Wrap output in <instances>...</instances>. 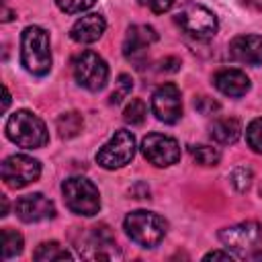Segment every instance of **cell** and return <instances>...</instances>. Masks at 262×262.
<instances>
[{
    "label": "cell",
    "instance_id": "d6a6232c",
    "mask_svg": "<svg viewBox=\"0 0 262 262\" xmlns=\"http://www.w3.org/2000/svg\"><path fill=\"white\" fill-rule=\"evenodd\" d=\"M8 104H10V92H8V88L4 86V100H2V111H6V108H8Z\"/></svg>",
    "mask_w": 262,
    "mask_h": 262
},
{
    "label": "cell",
    "instance_id": "f546056e",
    "mask_svg": "<svg viewBox=\"0 0 262 262\" xmlns=\"http://www.w3.org/2000/svg\"><path fill=\"white\" fill-rule=\"evenodd\" d=\"M180 68V59L178 57H166L160 61V70L162 72H176Z\"/></svg>",
    "mask_w": 262,
    "mask_h": 262
},
{
    "label": "cell",
    "instance_id": "e0dca14e",
    "mask_svg": "<svg viewBox=\"0 0 262 262\" xmlns=\"http://www.w3.org/2000/svg\"><path fill=\"white\" fill-rule=\"evenodd\" d=\"M106 29V20L102 14L98 12H90V14H84L82 18H78L72 29H70V37L72 41L76 43H82V45H88V43H94L102 37Z\"/></svg>",
    "mask_w": 262,
    "mask_h": 262
},
{
    "label": "cell",
    "instance_id": "5b68a950",
    "mask_svg": "<svg viewBox=\"0 0 262 262\" xmlns=\"http://www.w3.org/2000/svg\"><path fill=\"white\" fill-rule=\"evenodd\" d=\"M174 20L186 35H190L194 39H211L219 29L215 12L209 10L207 6L194 4V2L184 4L178 10V14L174 16Z\"/></svg>",
    "mask_w": 262,
    "mask_h": 262
},
{
    "label": "cell",
    "instance_id": "7402d4cb",
    "mask_svg": "<svg viewBox=\"0 0 262 262\" xmlns=\"http://www.w3.org/2000/svg\"><path fill=\"white\" fill-rule=\"evenodd\" d=\"M190 156L199 166H217L221 160V151L213 145H192Z\"/></svg>",
    "mask_w": 262,
    "mask_h": 262
},
{
    "label": "cell",
    "instance_id": "9a60e30c",
    "mask_svg": "<svg viewBox=\"0 0 262 262\" xmlns=\"http://www.w3.org/2000/svg\"><path fill=\"white\" fill-rule=\"evenodd\" d=\"M229 55L233 61L244 66L262 63V37L260 35H237L229 41Z\"/></svg>",
    "mask_w": 262,
    "mask_h": 262
},
{
    "label": "cell",
    "instance_id": "484cf974",
    "mask_svg": "<svg viewBox=\"0 0 262 262\" xmlns=\"http://www.w3.org/2000/svg\"><path fill=\"white\" fill-rule=\"evenodd\" d=\"M246 141L252 147V151L262 154V117L254 119L248 127H246Z\"/></svg>",
    "mask_w": 262,
    "mask_h": 262
},
{
    "label": "cell",
    "instance_id": "3957f363",
    "mask_svg": "<svg viewBox=\"0 0 262 262\" xmlns=\"http://www.w3.org/2000/svg\"><path fill=\"white\" fill-rule=\"evenodd\" d=\"M123 227H125V233L129 235V239L141 248H156L168 231L166 219L162 215H158L154 211H145V209L131 211L125 217Z\"/></svg>",
    "mask_w": 262,
    "mask_h": 262
},
{
    "label": "cell",
    "instance_id": "5bb4252c",
    "mask_svg": "<svg viewBox=\"0 0 262 262\" xmlns=\"http://www.w3.org/2000/svg\"><path fill=\"white\" fill-rule=\"evenodd\" d=\"M14 211L20 221L25 223H39L55 217V205L51 199H47L43 192H33L25 194L16 201Z\"/></svg>",
    "mask_w": 262,
    "mask_h": 262
},
{
    "label": "cell",
    "instance_id": "cb8c5ba5",
    "mask_svg": "<svg viewBox=\"0 0 262 262\" xmlns=\"http://www.w3.org/2000/svg\"><path fill=\"white\" fill-rule=\"evenodd\" d=\"M131 90H133V78L129 74H119V78L115 82V90L111 92L108 102L111 104H119L123 98H127L131 94Z\"/></svg>",
    "mask_w": 262,
    "mask_h": 262
},
{
    "label": "cell",
    "instance_id": "ffe728a7",
    "mask_svg": "<svg viewBox=\"0 0 262 262\" xmlns=\"http://www.w3.org/2000/svg\"><path fill=\"white\" fill-rule=\"evenodd\" d=\"M23 246H25V239L18 231L14 229H2L0 231V254L4 260H10L14 256H18L23 252Z\"/></svg>",
    "mask_w": 262,
    "mask_h": 262
},
{
    "label": "cell",
    "instance_id": "836d02e7",
    "mask_svg": "<svg viewBox=\"0 0 262 262\" xmlns=\"http://www.w3.org/2000/svg\"><path fill=\"white\" fill-rule=\"evenodd\" d=\"M10 18H12V12H10V10H8V6L4 4V8H2V20L6 23V20H10Z\"/></svg>",
    "mask_w": 262,
    "mask_h": 262
},
{
    "label": "cell",
    "instance_id": "e575fe53",
    "mask_svg": "<svg viewBox=\"0 0 262 262\" xmlns=\"http://www.w3.org/2000/svg\"><path fill=\"white\" fill-rule=\"evenodd\" d=\"M2 217L4 215H8V201H6V196H2V213H0Z\"/></svg>",
    "mask_w": 262,
    "mask_h": 262
},
{
    "label": "cell",
    "instance_id": "277c9868",
    "mask_svg": "<svg viewBox=\"0 0 262 262\" xmlns=\"http://www.w3.org/2000/svg\"><path fill=\"white\" fill-rule=\"evenodd\" d=\"M61 194H63L66 207L76 215L92 217L100 211V192L94 186V182L84 176H72L63 180Z\"/></svg>",
    "mask_w": 262,
    "mask_h": 262
},
{
    "label": "cell",
    "instance_id": "f1b7e54d",
    "mask_svg": "<svg viewBox=\"0 0 262 262\" xmlns=\"http://www.w3.org/2000/svg\"><path fill=\"white\" fill-rule=\"evenodd\" d=\"M194 106H196V111L203 113V115H213L215 111H219V102L213 100V98H209V96L196 98V100H194Z\"/></svg>",
    "mask_w": 262,
    "mask_h": 262
},
{
    "label": "cell",
    "instance_id": "4dcf8cb0",
    "mask_svg": "<svg viewBox=\"0 0 262 262\" xmlns=\"http://www.w3.org/2000/svg\"><path fill=\"white\" fill-rule=\"evenodd\" d=\"M217 258H221V260H233V258H237L235 254H231L229 250H213V252H209V254H205V260H217Z\"/></svg>",
    "mask_w": 262,
    "mask_h": 262
},
{
    "label": "cell",
    "instance_id": "44dd1931",
    "mask_svg": "<svg viewBox=\"0 0 262 262\" xmlns=\"http://www.w3.org/2000/svg\"><path fill=\"white\" fill-rule=\"evenodd\" d=\"M33 258L37 262H53V260H70L72 254L57 242H43L33 252Z\"/></svg>",
    "mask_w": 262,
    "mask_h": 262
},
{
    "label": "cell",
    "instance_id": "4fadbf2b",
    "mask_svg": "<svg viewBox=\"0 0 262 262\" xmlns=\"http://www.w3.org/2000/svg\"><path fill=\"white\" fill-rule=\"evenodd\" d=\"M158 41V33L149 25H133L127 29L123 41V55L133 63H143L149 47Z\"/></svg>",
    "mask_w": 262,
    "mask_h": 262
},
{
    "label": "cell",
    "instance_id": "9c48e42d",
    "mask_svg": "<svg viewBox=\"0 0 262 262\" xmlns=\"http://www.w3.org/2000/svg\"><path fill=\"white\" fill-rule=\"evenodd\" d=\"M141 154L149 164L158 168H168L180 160V145L170 135L149 133L141 139Z\"/></svg>",
    "mask_w": 262,
    "mask_h": 262
},
{
    "label": "cell",
    "instance_id": "d4e9b609",
    "mask_svg": "<svg viewBox=\"0 0 262 262\" xmlns=\"http://www.w3.org/2000/svg\"><path fill=\"white\" fill-rule=\"evenodd\" d=\"M252 180H254V174H252V170L248 166H237L229 174V182L233 184V188L237 192H246L252 186Z\"/></svg>",
    "mask_w": 262,
    "mask_h": 262
},
{
    "label": "cell",
    "instance_id": "8fae6325",
    "mask_svg": "<svg viewBox=\"0 0 262 262\" xmlns=\"http://www.w3.org/2000/svg\"><path fill=\"white\" fill-rule=\"evenodd\" d=\"M151 113L158 121L166 125H174L182 117V94L176 84L166 82L158 86L151 94Z\"/></svg>",
    "mask_w": 262,
    "mask_h": 262
},
{
    "label": "cell",
    "instance_id": "603a6c76",
    "mask_svg": "<svg viewBox=\"0 0 262 262\" xmlns=\"http://www.w3.org/2000/svg\"><path fill=\"white\" fill-rule=\"evenodd\" d=\"M145 115H147V106L141 98H131L123 111V119L125 123H129L131 127H137L145 121Z\"/></svg>",
    "mask_w": 262,
    "mask_h": 262
},
{
    "label": "cell",
    "instance_id": "7c38bea8",
    "mask_svg": "<svg viewBox=\"0 0 262 262\" xmlns=\"http://www.w3.org/2000/svg\"><path fill=\"white\" fill-rule=\"evenodd\" d=\"M78 250H80V256H84L88 260H113V258L121 256L115 235L106 225L92 227L88 239L84 242V246L80 244Z\"/></svg>",
    "mask_w": 262,
    "mask_h": 262
},
{
    "label": "cell",
    "instance_id": "ac0fdd59",
    "mask_svg": "<svg viewBox=\"0 0 262 262\" xmlns=\"http://www.w3.org/2000/svg\"><path fill=\"white\" fill-rule=\"evenodd\" d=\"M209 135L213 141H217L221 145H231L242 135V123L235 117H219L211 123Z\"/></svg>",
    "mask_w": 262,
    "mask_h": 262
},
{
    "label": "cell",
    "instance_id": "2e32d148",
    "mask_svg": "<svg viewBox=\"0 0 262 262\" xmlns=\"http://www.w3.org/2000/svg\"><path fill=\"white\" fill-rule=\"evenodd\" d=\"M213 86L231 98H239L250 90V78L246 76V72L237 70V68H223L219 72H215L213 76Z\"/></svg>",
    "mask_w": 262,
    "mask_h": 262
},
{
    "label": "cell",
    "instance_id": "d6986e66",
    "mask_svg": "<svg viewBox=\"0 0 262 262\" xmlns=\"http://www.w3.org/2000/svg\"><path fill=\"white\" fill-rule=\"evenodd\" d=\"M55 129H57V133H59L61 139H72V137H76L84 129V119L76 111L61 113L57 117V121H55Z\"/></svg>",
    "mask_w": 262,
    "mask_h": 262
},
{
    "label": "cell",
    "instance_id": "1f68e13d",
    "mask_svg": "<svg viewBox=\"0 0 262 262\" xmlns=\"http://www.w3.org/2000/svg\"><path fill=\"white\" fill-rule=\"evenodd\" d=\"M242 4L248 6V8H252V10L262 12V0H242Z\"/></svg>",
    "mask_w": 262,
    "mask_h": 262
},
{
    "label": "cell",
    "instance_id": "52a82bcc",
    "mask_svg": "<svg viewBox=\"0 0 262 262\" xmlns=\"http://www.w3.org/2000/svg\"><path fill=\"white\" fill-rule=\"evenodd\" d=\"M135 156V137L127 129H117L113 137L96 151V164L104 170H117L127 166Z\"/></svg>",
    "mask_w": 262,
    "mask_h": 262
},
{
    "label": "cell",
    "instance_id": "83f0119b",
    "mask_svg": "<svg viewBox=\"0 0 262 262\" xmlns=\"http://www.w3.org/2000/svg\"><path fill=\"white\" fill-rule=\"evenodd\" d=\"M137 2L156 14H164L174 6V0H137Z\"/></svg>",
    "mask_w": 262,
    "mask_h": 262
},
{
    "label": "cell",
    "instance_id": "6da1fadb",
    "mask_svg": "<svg viewBox=\"0 0 262 262\" xmlns=\"http://www.w3.org/2000/svg\"><path fill=\"white\" fill-rule=\"evenodd\" d=\"M20 63L33 76H47L51 70V43L43 27L31 25L20 35Z\"/></svg>",
    "mask_w": 262,
    "mask_h": 262
},
{
    "label": "cell",
    "instance_id": "30bf717a",
    "mask_svg": "<svg viewBox=\"0 0 262 262\" xmlns=\"http://www.w3.org/2000/svg\"><path fill=\"white\" fill-rule=\"evenodd\" d=\"M219 242L227 250L248 252L256 250L262 244V225L258 221H242L219 231Z\"/></svg>",
    "mask_w": 262,
    "mask_h": 262
},
{
    "label": "cell",
    "instance_id": "8992f818",
    "mask_svg": "<svg viewBox=\"0 0 262 262\" xmlns=\"http://www.w3.org/2000/svg\"><path fill=\"white\" fill-rule=\"evenodd\" d=\"M72 70H74L76 82L90 92L102 90L108 82V66L96 51L86 49L78 53L72 61Z\"/></svg>",
    "mask_w": 262,
    "mask_h": 262
},
{
    "label": "cell",
    "instance_id": "7a4b0ae2",
    "mask_svg": "<svg viewBox=\"0 0 262 262\" xmlns=\"http://www.w3.org/2000/svg\"><path fill=\"white\" fill-rule=\"evenodd\" d=\"M4 131L12 143H16L18 147H25V149H39V147L47 145V141H49V133H47L43 119L27 108L14 111L8 117Z\"/></svg>",
    "mask_w": 262,
    "mask_h": 262
},
{
    "label": "cell",
    "instance_id": "4316f807",
    "mask_svg": "<svg viewBox=\"0 0 262 262\" xmlns=\"http://www.w3.org/2000/svg\"><path fill=\"white\" fill-rule=\"evenodd\" d=\"M96 0H55L57 8L66 14H78V12H84L88 8L94 6Z\"/></svg>",
    "mask_w": 262,
    "mask_h": 262
},
{
    "label": "cell",
    "instance_id": "ba28073f",
    "mask_svg": "<svg viewBox=\"0 0 262 262\" xmlns=\"http://www.w3.org/2000/svg\"><path fill=\"white\" fill-rule=\"evenodd\" d=\"M0 174L6 186L10 188H25L31 182H37L41 176V162L27 156V154H12L8 156L2 166Z\"/></svg>",
    "mask_w": 262,
    "mask_h": 262
}]
</instances>
